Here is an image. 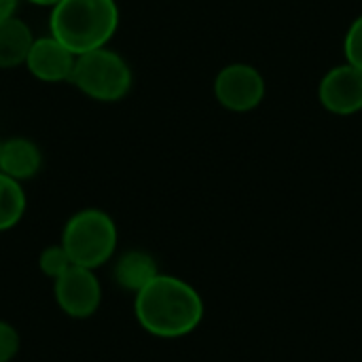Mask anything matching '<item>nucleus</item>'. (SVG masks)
Segmentation results:
<instances>
[{
  "instance_id": "nucleus-18",
  "label": "nucleus",
  "mask_w": 362,
  "mask_h": 362,
  "mask_svg": "<svg viewBox=\"0 0 362 362\" xmlns=\"http://www.w3.org/2000/svg\"><path fill=\"white\" fill-rule=\"evenodd\" d=\"M0 142H2V138H0Z\"/></svg>"
},
{
  "instance_id": "nucleus-4",
  "label": "nucleus",
  "mask_w": 362,
  "mask_h": 362,
  "mask_svg": "<svg viewBox=\"0 0 362 362\" xmlns=\"http://www.w3.org/2000/svg\"><path fill=\"white\" fill-rule=\"evenodd\" d=\"M68 85L93 102L112 104L129 95L134 87V72L119 51L100 47L76 55Z\"/></svg>"
},
{
  "instance_id": "nucleus-2",
  "label": "nucleus",
  "mask_w": 362,
  "mask_h": 362,
  "mask_svg": "<svg viewBox=\"0 0 362 362\" xmlns=\"http://www.w3.org/2000/svg\"><path fill=\"white\" fill-rule=\"evenodd\" d=\"M121 23L117 0H59L51 6L49 34L74 55L108 47Z\"/></svg>"
},
{
  "instance_id": "nucleus-15",
  "label": "nucleus",
  "mask_w": 362,
  "mask_h": 362,
  "mask_svg": "<svg viewBox=\"0 0 362 362\" xmlns=\"http://www.w3.org/2000/svg\"><path fill=\"white\" fill-rule=\"evenodd\" d=\"M19 350H21L19 331L11 322L0 320V362H13L17 358Z\"/></svg>"
},
{
  "instance_id": "nucleus-13",
  "label": "nucleus",
  "mask_w": 362,
  "mask_h": 362,
  "mask_svg": "<svg viewBox=\"0 0 362 362\" xmlns=\"http://www.w3.org/2000/svg\"><path fill=\"white\" fill-rule=\"evenodd\" d=\"M70 267H72V261H70V257H68V252L64 250L62 244H51V246L42 248L40 255H38V269L51 282L57 280Z\"/></svg>"
},
{
  "instance_id": "nucleus-14",
  "label": "nucleus",
  "mask_w": 362,
  "mask_h": 362,
  "mask_svg": "<svg viewBox=\"0 0 362 362\" xmlns=\"http://www.w3.org/2000/svg\"><path fill=\"white\" fill-rule=\"evenodd\" d=\"M344 55L346 62L362 72V13L348 25L344 36Z\"/></svg>"
},
{
  "instance_id": "nucleus-16",
  "label": "nucleus",
  "mask_w": 362,
  "mask_h": 362,
  "mask_svg": "<svg viewBox=\"0 0 362 362\" xmlns=\"http://www.w3.org/2000/svg\"><path fill=\"white\" fill-rule=\"evenodd\" d=\"M19 2L21 0H0V21H4L8 17H15L17 8H19Z\"/></svg>"
},
{
  "instance_id": "nucleus-1",
  "label": "nucleus",
  "mask_w": 362,
  "mask_h": 362,
  "mask_svg": "<svg viewBox=\"0 0 362 362\" xmlns=\"http://www.w3.org/2000/svg\"><path fill=\"white\" fill-rule=\"evenodd\" d=\"M206 305L199 291L187 280L157 274L134 295V316L144 333L157 339H182L195 333Z\"/></svg>"
},
{
  "instance_id": "nucleus-17",
  "label": "nucleus",
  "mask_w": 362,
  "mask_h": 362,
  "mask_svg": "<svg viewBox=\"0 0 362 362\" xmlns=\"http://www.w3.org/2000/svg\"><path fill=\"white\" fill-rule=\"evenodd\" d=\"M23 2H30V4H36V6H47V8H51V6H55L59 0H23Z\"/></svg>"
},
{
  "instance_id": "nucleus-11",
  "label": "nucleus",
  "mask_w": 362,
  "mask_h": 362,
  "mask_svg": "<svg viewBox=\"0 0 362 362\" xmlns=\"http://www.w3.org/2000/svg\"><path fill=\"white\" fill-rule=\"evenodd\" d=\"M34 38L30 25L17 15L0 21V70L23 66Z\"/></svg>"
},
{
  "instance_id": "nucleus-10",
  "label": "nucleus",
  "mask_w": 362,
  "mask_h": 362,
  "mask_svg": "<svg viewBox=\"0 0 362 362\" xmlns=\"http://www.w3.org/2000/svg\"><path fill=\"white\" fill-rule=\"evenodd\" d=\"M112 263V282L125 291V293H140L159 272L157 259L142 250V248H132V250H123L119 255H115Z\"/></svg>"
},
{
  "instance_id": "nucleus-5",
  "label": "nucleus",
  "mask_w": 362,
  "mask_h": 362,
  "mask_svg": "<svg viewBox=\"0 0 362 362\" xmlns=\"http://www.w3.org/2000/svg\"><path fill=\"white\" fill-rule=\"evenodd\" d=\"M216 102L229 112H250L259 108L267 93L265 76L259 68L246 62L223 66L212 83Z\"/></svg>"
},
{
  "instance_id": "nucleus-9",
  "label": "nucleus",
  "mask_w": 362,
  "mask_h": 362,
  "mask_svg": "<svg viewBox=\"0 0 362 362\" xmlns=\"http://www.w3.org/2000/svg\"><path fill=\"white\" fill-rule=\"evenodd\" d=\"M42 170L40 146L25 136L2 138L0 142V172L17 182H28Z\"/></svg>"
},
{
  "instance_id": "nucleus-12",
  "label": "nucleus",
  "mask_w": 362,
  "mask_h": 362,
  "mask_svg": "<svg viewBox=\"0 0 362 362\" xmlns=\"http://www.w3.org/2000/svg\"><path fill=\"white\" fill-rule=\"evenodd\" d=\"M28 197L23 185L0 172V233L17 227L25 214Z\"/></svg>"
},
{
  "instance_id": "nucleus-6",
  "label": "nucleus",
  "mask_w": 362,
  "mask_h": 362,
  "mask_svg": "<svg viewBox=\"0 0 362 362\" xmlns=\"http://www.w3.org/2000/svg\"><path fill=\"white\" fill-rule=\"evenodd\" d=\"M53 297L57 308L68 318L87 320L98 314L104 293L93 269L72 265L57 280H53Z\"/></svg>"
},
{
  "instance_id": "nucleus-8",
  "label": "nucleus",
  "mask_w": 362,
  "mask_h": 362,
  "mask_svg": "<svg viewBox=\"0 0 362 362\" xmlns=\"http://www.w3.org/2000/svg\"><path fill=\"white\" fill-rule=\"evenodd\" d=\"M76 55L53 34L36 36L23 68L40 83L49 85H59V83H70L72 70H74Z\"/></svg>"
},
{
  "instance_id": "nucleus-3",
  "label": "nucleus",
  "mask_w": 362,
  "mask_h": 362,
  "mask_svg": "<svg viewBox=\"0 0 362 362\" xmlns=\"http://www.w3.org/2000/svg\"><path fill=\"white\" fill-rule=\"evenodd\" d=\"M59 244L72 265L98 272L119 250V227L106 210L83 208L66 221Z\"/></svg>"
},
{
  "instance_id": "nucleus-7",
  "label": "nucleus",
  "mask_w": 362,
  "mask_h": 362,
  "mask_svg": "<svg viewBox=\"0 0 362 362\" xmlns=\"http://www.w3.org/2000/svg\"><path fill=\"white\" fill-rule=\"evenodd\" d=\"M320 106L335 117H352L362 110V72L344 62L333 66L318 83Z\"/></svg>"
}]
</instances>
